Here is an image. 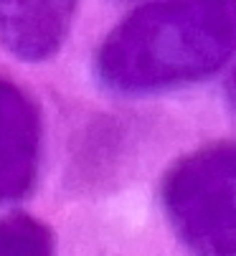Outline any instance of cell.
Here are the masks:
<instances>
[{"instance_id":"277c9868","label":"cell","mask_w":236,"mask_h":256,"mask_svg":"<svg viewBox=\"0 0 236 256\" xmlns=\"http://www.w3.org/2000/svg\"><path fill=\"white\" fill-rule=\"evenodd\" d=\"M82 0H0V48L23 64L54 58L71 33Z\"/></svg>"},{"instance_id":"3957f363","label":"cell","mask_w":236,"mask_h":256,"mask_svg":"<svg viewBox=\"0 0 236 256\" xmlns=\"http://www.w3.org/2000/svg\"><path fill=\"white\" fill-rule=\"evenodd\" d=\"M44 158V114L18 82L0 74V206L28 198Z\"/></svg>"},{"instance_id":"52a82bcc","label":"cell","mask_w":236,"mask_h":256,"mask_svg":"<svg viewBox=\"0 0 236 256\" xmlns=\"http://www.w3.org/2000/svg\"><path fill=\"white\" fill-rule=\"evenodd\" d=\"M137 3H142V6H145V3H157V0H137Z\"/></svg>"},{"instance_id":"8992f818","label":"cell","mask_w":236,"mask_h":256,"mask_svg":"<svg viewBox=\"0 0 236 256\" xmlns=\"http://www.w3.org/2000/svg\"><path fill=\"white\" fill-rule=\"evenodd\" d=\"M226 94H228V102L236 106V66H233V71L228 74V82H226Z\"/></svg>"},{"instance_id":"5b68a950","label":"cell","mask_w":236,"mask_h":256,"mask_svg":"<svg viewBox=\"0 0 236 256\" xmlns=\"http://www.w3.org/2000/svg\"><path fill=\"white\" fill-rule=\"evenodd\" d=\"M0 256H56L51 226L21 210L0 216Z\"/></svg>"},{"instance_id":"7a4b0ae2","label":"cell","mask_w":236,"mask_h":256,"mask_svg":"<svg viewBox=\"0 0 236 256\" xmlns=\"http://www.w3.org/2000/svg\"><path fill=\"white\" fill-rule=\"evenodd\" d=\"M160 203L190 256H236V142L178 158L163 175Z\"/></svg>"},{"instance_id":"6da1fadb","label":"cell","mask_w":236,"mask_h":256,"mask_svg":"<svg viewBox=\"0 0 236 256\" xmlns=\"http://www.w3.org/2000/svg\"><path fill=\"white\" fill-rule=\"evenodd\" d=\"M236 56V0H157L122 18L97 48L94 74L114 94L198 84Z\"/></svg>"}]
</instances>
